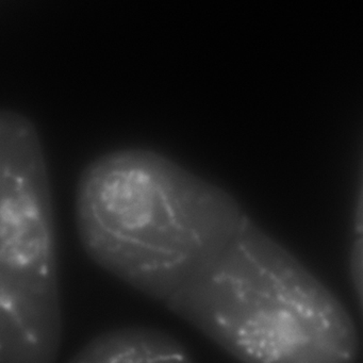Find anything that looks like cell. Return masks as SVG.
I'll return each mask as SVG.
<instances>
[{
    "label": "cell",
    "instance_id": "cell-1",
    "mask_svg": "<svg viewBox=\"0 0 363 363\" xmlns=\"http://www.w3.org/2000/svg\"><path fill=\"white\" fill-rule=\"evenodd\" d=\"M75 216L91 260L163 303L218 256L246 216L224 189L140 147L84 167Z\"/></svg>",
    "mask_w": 363,
    "mask_h": 363
},
{
    "label": "cell",
    "instance_id": "cell-3",
    "mask_svg": "<svg viewBox=\"0 0 363 363\" xmlns=\"http://www.w3.org/2000/svg\"><path fill=\"white\" fill-rule=\"evenodd\" d=\"M69 363H193L175 337L154 328L124 327L101 333Z\"/></svg>",
    "mask_w": 363,
    "mask_h": 363
},
{
    "label": "cell",
    "instance_id": "cell-2",
    "mask_svg": "<svg viewBox=\"0 0 363 363\" xmlns=\"http://www.w3.org/2000/svg\"><path fill=\"white\" fill-rule=\"evenodd\" d=\"M164 303L241 363L358 359V331L341 301L248 216L218 256Z\"/></svg>",
    "mask_w": 363,
    "mask_h": 363
}]
</instances>
